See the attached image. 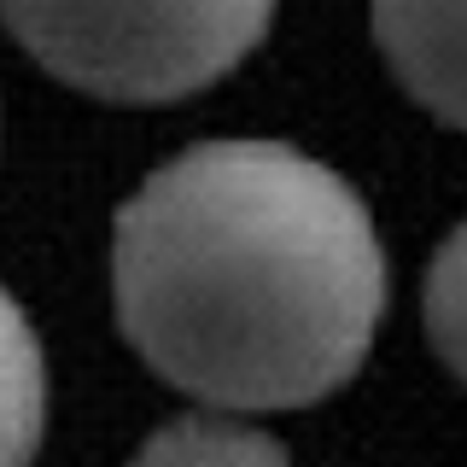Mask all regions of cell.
<instances>
[{
  "label": "cell",
  "mask_w": 467,
  "mask_h": 467,
  "mask_svg": "<svg viewBox=\"0 0 467 467\" xmlns=\"http://www.w3.org/2000/svg\"><path fill=\"white\" fill-rule=\"evenodd\" d=\"M111 292L140 362L204 409H304L368 357L386 252L357 187L310 152L204 140L117 211Z\"/></svg>",
  "instance_id": "obj_1"
},
{
  "label": "cell",
  "mask_w": 467,
  "mask_h": 467,
  "mask_svg": "<svg viewBox=\"0 0 467 467\" xmlns=\"http://www.w3.org/2000/svg\"><path fill=\"white\" fill-rule=\"evenodd\" d=\"M6 29L58 82L117 106H164L228 77L275 0H0Z\"/></svg>",
  "instance_id": "obj_2"
},
{
  "label": "cell",
  "mask_w": 467,
  "mask_h": 467,
  "mask_svg": "<svg viewBox=\"0 0 467 467\" xmlns=\"http://www.w3.org/2000/svg\"><path fill=\"white\" fill-rule=\"evenodd\" d=\"M368 18L409 99L467 129V0H368Z\"/></svg>",
  "instance_id": "obj_3"
},
{
  "label": "cell",
  "mask_w": 467,
  "mask_h": 467,
  "mask_svg": "<svg viewBox=\"0 0 467 467\" xmlns=\"http://www.w3.org/2000/svg\"><path fill=\"white\" fill-rule=\"evenodd\" d=\"M47 432V362L6 286H0V467H36Z\"/></svg>",
  "instance_id": "obj_4"
},
{
  "label": "cell",
  "mask_w": 467,
  "mask_h": 467,
  "mask_svg": "<svg viewBox=\"0 0 467 467\" xmlns=\"http://www.w3.org/2000/svg\"><path fill=\"white\" fill-rule=\"evenodd\" d=\"M135 467H292V456L281 438L252 420L223 415V409H193L146 438Z\"/></svg>",
  "instance_id": "obj_5"
},
{
  "label": "cell",
  "mask_w": 467,
  "mask_h": 467,
  "mask_svg": "<svg viewBox=\"0 0 467 467\" xmlns=\"http://www.w3.org/2000/svg\"><path fill=\"white\" fill-rule=\"evenodd\" d=\"M427 333L444 368L467 386V223L444 234L427 269Z\"/></svg>",
  "instance_id": "obj_6"
}]
</instances>
